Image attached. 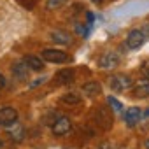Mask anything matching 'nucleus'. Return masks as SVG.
Returning <instances> with one entry per match:
<instances>
[{"label": "nucleus", "mask_w": 149, "mask_h": 149, "mask_svg": "<svg viewBox=\"0 0 149 149\" xmlns=\"http://www.w3.org/2000/svg\"><path fill=\"white\" fill-rule=\"evenodd\" d=\"M146 40V32L144 30H132L126 37V46L130 49H139Z\"/></svg>", "instance_id": "nucleus-4"}, {"label": "nucleus", "mask_w": 149, "mask_h": 149, "mask_svg": "<svg viewBox=\"0 0 149 149\" xmlns=\"http://www.w3.org/2000/svg\"><path fill=\"white\" fill-rule=\"evenodd\" d=\"M93 2H95V4H102V2H104V0H93Z\"/></svg>", "instance_id": "nucleus-22"}, {"label": "nucleus", "mask_w": 149, "mask_h": 149, "mask_svg": "<svg viewBox=\"0 0 149 149\" xmlns=\"http://www.w3.org/2000/svg\"><path fill=\"white\" fill-rule=\"evenodd\" d=\"M51 39H53L54 42H58V44H70V42H72L70 35H68L67 32H63V30H54V32H51Z\"/></svg>", "instance_id": "nucleus-15"}, {"label": "nucleus", "mask_w": 149, "mask_h": 149, "mask_svg": "<svg viewBox=\"0 0 149 149\" xmlns=\"http://www.w3.org/2000/svg\"><path fill=\"white\" fill-rule=\"evenodd\" d=\"M107 102H109V105H111V109H112V111H121V109H123L121 102H119V100H116L114 97H109V98H107Z\"/></svg>", "instance_id": "nucleus-18"}, {"label": "nucleus", "mask_w": 149, "mask_h": 149, "mask_svg": "<svg viewBox=\"0 0 149 149\" xmlns=\"http://www.w3.org/2000/svg\"><path fill=\"white\" fill-rule=\"evenodd\" d=\"M7 133H9V137H11L13 140H16V142L23 140V137H25V130H23V126L18 125V121L9 126V132H7Z\"/></svg>", "instance_id": "nucleus-14"}, {"label": "nucleus", "mask_w": 149, "mask_h": 149, "mask_svg": "<svg viewBox=\"0 0 149 149\" xmlns=\"http://www.w3.org/2000/svg\"><path fill=\"white\" fill-rule=\"evenodd\" d=\"M70 130H72V121H70L68 118H65V116L58 118V119L54 121V125H53V133H54V135H58V137H61V135L68 133Z\"/></svg>", "instance_id": "nucleus-6"}, {"label": "nucleus", "mask_w": 149, "mask_h": 149, "mask_svg": "<svg viewBox=\"0 0 149 149\" xmlns=\"http://www.w3.org/2000/svg\"><path fill=\"white\" fill-rule=\"evenodd\" d=\"M146 149H149V139L146 140Z\"/></svg>", "instance_id": "nucleus-23"}, {"label": "nucleus", "mask_w": 149, "mask_h": 149, "mask_svg": "<svg viewBox=\"0 0 149 149\" xmlns=\"http://www.w3.org/2000/svg\"><path fill=\"white\" fill-rule=\"evenodd\" d=\"M0 149H2V140H0Z\"/></svg>", "instance_id": "nucleus-25"}, {"label": "nucleus", "mask_w": 149, "mask_h": 149, "mask_svg": "<svg viewBox=\"0 0 149 149\" xmlns=\"http://www.w3.org/2000/svg\"><path fill=\"white\" fill-rule=\"evenodd\" d=\"M60 102H61V104H67V105H76V104L81 102V97H79L77 93H65V95L60 98Z\"/></svg>", "instance_id": "nucleus-16"}, {"label": "nucleus", "mask_w": 149, "mask_h": 149, "mask_svg": "<svg viewBox=\"0 0 149 149\" xmlns=\"http://www.w3.org/2000/svg\"><path fill=\"white\" fill-rule=\"evenodd\" d=\"M13 76L18 79V81H28V67L23 63V61H18V63H14L13 65Z\"/></svg>", "instance_id": "nucleus-9"}, {"label": "nucleus", "mask_w": 149, "mask_h": 149, "mask_svg": "<svg viewBox=\"0 0 149 149\" xmlns=\"http://www.w3.org/2000/svg\"><path fill=\"white\" fill-rule=\"evenodd\" d=\"M109 84H111V88L116 90V91H125V90L132 88L133 81H132L130 76H112V77L109 79Z\"/></svg>", "instance_id": "nucleus-3"}, {"label": "nucleus", "mask_w": 149, "mask_h": 149, "mask_svg": "<svg viewBox=\"0 0 149 149\" xmlns=\"http://www.w3.org/2000/svg\"><path fill=\"white\" fill-rule=\"evenodd\" d=\"M74 81V70L72 68H63L56 74V83L58 84H68Z\"/></svg>", "instance_id": "nucleus-12"}, {"label": "nucleus", "mask_w": 149, "mask_h": 149, "mask_svg": "<svg viewBox=\"0 0 149 149\" xmlns=\"http://www.w3.org/2000/svg\"><path fill=\"white\" fill-rule=\"evenodd\" d=\"M140 116H142V112H140V109H139V107H130V109L125 112V121H126V125H128V126H133V125H137V123H139Z\"/></svg>", "instance_id": "nucleus-10"}, {"label": "nucleus", "mask_w": 149, "mask_h": 149, "mask_svg": "<svg viewBox=\"0 0 149 149\" xmlns=\"http://www.w3.org/2000/svg\"><path fill=\"white\" fill-rule=\"evenodd\" d=\"M144 116H149V109H147V111H146V114H144Z\"/></svg>", "instance_id": "nucleus-24"}, {"label": "nucleus", "mask_w": 149, "mask_h": 149, "mask_svg": "<svg viewBox=\"0 0 149 149\" xmlns=\"http://www.w3.org/2000/svg\"><path fill=\"white\" fill-rule=\"evenodd\" d=\"M133 95L137 98H147L149 97V79H139L133 86Z\"/></svg>", "instance_id": "nucleus-8"}, {"label": "nucleus", "mask_w": 149, "mask_h": 149, "mask_svg": "<svg viewBox=\"0 0 149 149\" xmlns=\"http://www.w3.org/2000/svg\"><path fill=\"white\" fill-rule=\"evenodd\" d=\"M98 149H118V147H116V144H114V142L105 140V142H102V144L98 146Z\"/></svg>", "instance_id": "nucleus-19"}, {"label": "nucleus", "mask_w": 149, "mask_h": 149, "mask_svg": "<svg viewBox=\"0 0 149 149\" xmlns=\"http://www.w3.org/2000/svg\"><path fill=\"white\" fill-rule=\"evenodd\" d=\"M83 91L90 97H95V95H100L102 93V84L97 83V81H90L86 84H83Z\"/></svg>", "instance_id": "nucleus-13"}, {"label": "nucleus", "mask_w": 149, "mask_h": 149, "mask_svg": "<svg viewBox=\"0 0 149 149\" xmlns=\"http://www.w3.org/2000/svg\"><path fill=\"white\" fill-rule=\"evenodd\" d=\"M98 65H100L102 68H114V67L119 65V56H118L114 51H107V53H104V54L100 56Z\"/></svg>", "instance_id": "nucleus-7"}, {"label": "nucleus", "mask_w": 149, "mask_h": 149, "mask_svg": "<svg viewBox=\"0 0 149 149\" xmlns=\"http://www.w3.org/2000/svg\"><path fill=\"white\" fill-rule=\"evenodd\" d=\"M18 121V111L14 107H2L0 109V125L11 126Z\"/></svg>", "instance_id": "nucleus-5"}, {"label": "nucleus", "mask_w": 149, "mask_h": 149, "mask_svg": "<svg viewBox=\"0 0 149 149\" xmlns=\"http://www.w3.org/2000/svg\"><path fill=\"white\" fill-rule=\"evenodd\" d=\"M65 2H67V0H47V2H46V7H47L49 11H53V9H60Z\"/></svg>", "instance_id": "nucleus-17"}, {"label": "nucleus", "mask_w": 149, "mask_h": 149, "mask_svg": "<svg viewBox=\"0 0 149 149\" xmlns=\"http://www.w3.org/2000/svg\"><path fill=\"white\" fill-rule=\"evenodd\" d=\"M112 121H114V118H112L111 109H107V107H98V109L95 111V123H97L98 126H102L104 130H109V128L112 126Z\"/></svg>", "instance_id": "nucleus-1"}, {"label": "nucleus", "mask_w": 149, "mask_h": 149, "mask_svg": "<svg viewBox=\"0 0 149 149\" xmlns=\"http://www.w3.org/2000/svg\"><path fill=\"white\" fill-rule=\"evenodd\" d=\"M140 70H142V74L149 79V60H146L144 63H142V67H140Z\"/></svg>", "instance_id": "nucleus-20"}, {"label": "nucleus", "mask_w": 149, "mask_h": 149, "mask_svg": "<svg viewBox=\"0 0 149 149\" xmlns=\"http://www.w3.org/2000/svg\"><path fill=\"white\" fill-rule=\"evenodd\" d=\"M23 63H25L28 68H32V70H42V68H44V61H42L39 56H33V54L25 56V58H23Z\"/></svg>", "instance_id": "nucleus-11"}, {"label": "nucleus", "mask_w": 149, "mask_h": 149, "mask_svg": "<svg viewBox=\"0 0 149 149\" xmlns=\"http://www.w3.org/2000/svg\"><path fill=\"white\" fill-rule=\"evenodd\" d=\"M4 86H6V77L2 76V74H0V90H2Z\"/></svg>", "instance_id": "nucleus-21"}, {"label": "nucleus", "mask_w": 149, "mask_h": 149, "mask_svg": "<svg viewBox=\"0 0 149 149\" xmlns=\"http://www.w3.org/2000/svg\"><path fill=\"white\" fill-rule=\"evenodd\" d=\"M42 58H44L46 61H49V63H63V61H67V60H68V56H67V53H65V51L51 49V47H47V49H44V51H42Z\"/></svg>", "instance_id": "nucleus-2"}]
</instances>
